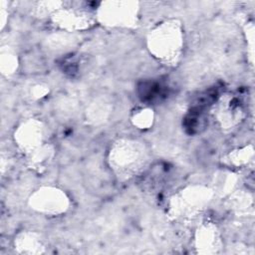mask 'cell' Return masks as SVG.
Masks as SVG:
<instances>
[{"label":"cell","instance_id":"3","mask_svg":"<svg viewBox=\"0 0 255 255\" xmlns=\"http://www.w3.org/2000/svg\"><path fill=\"white\" fill-rule=\"evenodd\" d=\"M210 191L202 186H191L172 199L171 209L175 216H192L209 200Z\"/></svg>","mask_w":255,"mask_h":255},{"label":"cell","instance_id":"14","mask_svg":"<svg viewBox=\"0 0 255 255\" xmlns=\"http://www.w3.org/2000/svg\"><path fill=\"white\" fill-rule=\"evenodd\" d=\"M47 92H48V90L46 89V87H43V86H40V85L35 86L34 89H33V97L37 98V99L42 98L47 94Z\"/></svg>","mask_w":255,"mask_h":255},{"label":"cell","instance_id":"10","mask_svg":"<svg viewBox=\"0 0 255 255\" xmlns=\"http://www.w3.org/2000/svg\"><path fill=\"white\" fill-rule=\"evenodd\" d=\"M105 20L110 25H125L128 26L133 21L132 8H112L106 10Z\"/></svg>","mask_w":255,"mask_h":255},{"label":"cell","instance_id":"9","mask_svg":"<svg viewBox=\"0 0 255 255\" xmlns=\"http://www.w3.org/2000/svg\"><path fill=\"white\" fill-rule=\"evenodd\" d=\"M15 249L22 254H41L45 252V244L40 234L31 231L20 233L15 238Z\"/></svg>","mask_w":255,"mask_h":255},{"label":"cell","instance_id":"12","mask_svg":"<svg viewBox=\"0 0 255 255\" xmlns=\"http://www.w3.org/2000/svg\"><path fill=\"white\" fill-rule=\"evenodd\" d=\"M249 148L250 146L237 150L232 154L230 153V161L236 165H241L246 163L253 156V149L252 148L249 149Z\"/></svg>","mask_w":255,"mask_h":255},{"label":"cell","instance_id":"6","mask_svg":"<svg viewBox=\"0 0 255 255\" xmlns=\"http://www.w3.org/2000/svg\"><path fill=\"white\" fill-rule=\"evenodd\" d=\"M195 248L201 254H215L221 248V239L217 228L206 223L198 228L195 235Z\"/></svg>","mask_w":255,"mask_h":255},{"label":"cell","instance_id":"2","mask_svg":"<svg viewBox=\"0 0 255 255\" xmlns=\"http://www.w3.org/2000/svg\"><path fill=\"white\" fill-rule=\"evenodd\" d=\"M147 45L150 53L165 63H176L182 49V33L175 21H166L153 29Z\"/></svg>","mask_w":255,"mask_h":255},{"label":"cell","instance_id":"11","mask_svg":"<svg viewBox=\"0 0 255 255\" xmlns=\"http://www.w3.org/2000/svg\"><path fill=\"white\" fill-rule=\"evenodd\" d=\"M153 121L152 111L149 109H140L136 111L132 116V122L134 126L139 128H148Z\"/></svg>","mask_w":255,"mask_h":255},{"label":"cell","instance_id":"5","mask_svg":"<svg viewBox=\"0 0 255 255\" xmlns=\"http://www.w3.org/2000/svg\"><path fill=\"white\" fill-rule=\"evenodd\" d=\"M15 140L22 150L32 154L42 146V124L34 120L23 123L15 132Z\"/></svg>","mask_w":255,"mask_h":255},{"label":"cell","instance_id":"4","mask_svg":"<svg viewBox=\"0 0 255 255\" xmlns=\"http://www.w3.org/2000/svg\"><path fill=\"white\" fill-rule=\"evenodd\" d=\"M33 209L46 214H60L65 212L69 206L66 194L54 187H44L37 190L30 198Z\"/></svg>","mask_w":255,"mask_h":255},{"label":"cell","instance_id":"7","mask_svg":"<svg viewBox=\"0 0 255 255\" xmlns=\"http://www.w3.org/2000/svg\"><path fill=\"white\" fill-rule=\"evenodd\" d=\"M90 15L75 9H66L54 14L53 21L59 27L68 30L86 29L90 25Z\"/></svg>","mask_w":255,"mask_h":255},{"label":"cell","instance_id":"1","mask_svg":"<svg viewBox=\"0 0 255 255\" xmlns=\"http://www.w3.org/2000/svg\"><path fill=\"white\" fill-rule=\"evenodd\" d=\"M146 160L147 151L144 145L134 139H119L109 154L112 168L124 177H130L139 172Z\"/></svg>","mask_w":255,"mask_h":255},{"label":"cell","instance_id":"15","mask_svg":"<svg viewBox=\"0 0 255 255\" xmlns=\"http://www.w3.org/2000/svg\"><path fill=\"white\" fill-rule=\"evenodd\" d=\"M94 106L96 107V105H94ZM96 108H97V110H98V111H101V110H105V108H104V109H102V108L100 109V108H99V104H97V107H96ZM100 115H101L102 117H104V119H105L106 115H104V114H103V113H101V112H97V120H96V121H99L98 119L100 118Z\"/></svg>","mask_w":255,"mask_h":255},{"label":"cell","instance_id":"8","mask_svg":"<svg viewBox=\"0 0 255 255\" xmlns=\"http://www.w3.org/2000/svg\"><path fill=\"white\" fill-rule=\"evenodd\" d=\"M242 115V108L239 101L235 97L227 96L222 98L218 103L216 110V118L224 127H232Z\"/></svg>","mask_w":255,"mask_h":255},{"label":"cell","instance_id":"13","mask_svg":"<svg viewBox=\"0 0 255 255\" xmlns=\"http://www.w3.org/2000/svg\"><path fill=\"white\" fill-rule=\"evenodd\" d=\"M17 66V62H16V58L10 54H2L1 57V67L2 70L4 71L3 73H7V74H11L13 73V71L16 69Z\"/></svg>","mask_w":255,"mask_h":255}]
</instances>
